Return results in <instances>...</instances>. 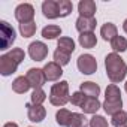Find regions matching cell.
I'll use <instances>...</instances> for the list:
<instances>
[{
  "instance_id": "cell-1",
  "label": "cell",
  "mask_w": 127,
  "mask_h": 127,
  "mask_svg": "<svg viewBox=\"0 0 127 127\" xmlns=\"http://www.w3.org/2000/svg\"><path fill=\"white\" fill-rule=\"evenodd\" d=\"M105 67H106V75L112 84L121 82L127 75V64L117 52H111L106 55Z\"/></svg>"
},
{
  "instance_id": "cell-2",
  "label": "cell",
  "mask_w": 127,
  "mask_h": 127,
  "mask_svg": "<svg viewBox=\"0 0 127 127\" xmlns=\"http://www.w3.org/2000/svg\"><path fill=\"white\" fill-rule=\"evenodd\" d=\"M49 102L54 106H64L67 102H70L69 94V82L67 81H60L51 87L49 91Z\"/></svg>"
},
{
  "instance_id": "cell-3",
  "label": "cell",
  "mask_w": 127,
  "mask_h": 127,
  "mask_svg": "<svg viewBox=\"0 0 127 127\" xmlns=\"http://www.w3.org/2000/svg\"><path fill=\"white\" fill-rule=\"evenodd\" d=\"M76 66L79 69L81 73L84 75H93L97 70V61L91 54H82L78 57V63Z\"/></svg>"
},
{
  "instance_id": "cell-4",
  "label": "cell",
  "mask_w": 127,
  "mask_h": 127,
  "mask_svg": "<svg viewBox=\"0 0 127 127\" xmlns=\"http://www.w3.org/2000/svg\"><path fill=\"white\" fill-rule=\"evenodd\" d=\"M15 18L20 24L32 23L34 18V8L30 3H21L15 8Z\"/></svg>"
},
{
  "instance_id": "cell-5",
  "label": "cell",
  "mask_w": 127,
  "mask_h": 127,
  "mask_svg": "<svg viewBox=\"0 0 127 127\" xmlns=\"http://www.w3.org/2000/svg\"><path fill=\"white\" fill-rule=\"evenodd\" d=\"M29 55H30V58L34 60V61H42V60H45L46 55H48V46H46L43 42H40V40L32 42V43L29 45Z\"/></svg>"
},
{
  "instance_id": "cell-6",
  "label": "cell",
  "mask_w": 127,
  "mask_h": 127,
  "mask_svg": "<svg viewBox=\"0 0 127 127\" xmlns=\"http://www.w3.org/2000/svg\"><path fill=\"white\" fill-rule=\"evenodd\" d=\"M0 34H2V45H0V49H8L15 40V30L6 21H2L0 23Z\"/></svg>"
},
{
  "instance_id": "cell-7",
  "label": "cell",
  "mask_w": 127,
  "mask_h": 127,
  "mask_svg": "<svg viewBox=\"0 0 127 127\" xmlns=\"http://www.w3.org/2000/svg\"><path fill=\"white\" fill-rule=\"evenodd\" d=\"M26 78L29 79L30 85H32L34 90H36V88H42V87H43V84L46 82V78H45L43 69H37V67L29 69V70H27Z\"/></svg>"
},
{
  "instance_id": "cell-8",
  "label": "cell",
  "mask_w": 127,
  "mask_h": 127,
  "mask_svg": "<svg viewBox=\"0 0 127 127\" xmlns=\"http://www.w3.org/2000/svg\"><path fill=\"white\" fill-rule=\"evenodd\" d=\"M26 108H27V117H29L30 121H33V123H40V121L45 120V117H46V109H45L42 105L27 103Z\"/></svg>"
},
{
  "instance_id": "cell-9",
  "label": "cell",
  "mask_w": 127,
  "mask_h": 127,
  "mask_svg": "<svg viewBox=\"0 0 127 127\" xmlns=\"http://www.w3.org/2000/svg\"><path fill=\"white\" fill-rule=\"evenodd\" d=\"M18 69V63L15 60H12L8 54H3L0 57V73L3 76H9L12 73H15Z\"/></svg>"
},
{
  "instance_id": "cell-10",
  "label": "cell",
  "mask_w": 127,
  "mask_h": 127,
  "mask_svg": "<svg viewBox=\"0 0 127 127\" xmlns=\"http://www.w3.org/2000/svg\"><path fill=\"white\" fill-rule=\"evenodd\" d=\"M43 73H45V78L46 81H57L61 78L63 75V69L60 64H57L55 61H49L43 66Z\"/></svg>"
},
{
  "instance_id": "cell-11",
  "label": "cell",
  "mask_w": 127,
  "mask_h": 127,
  "mask_svg": "<svg viewBox=\"0 0 127 127\" xmlns=\"http://www.w3.org/2000/svg\"><path fill=\"white\" fill-rule=\"evenodd\" d=\"M75 26H76V30H78L81 34H82V33H93V30H94L96 26H97V21H96L94 17H93V18L79 17V18L76 20Z\"/></svg>"
},
{
  "instance_id": "cell-12",
  "label": "cell",
  "mask_w": 127,
  "mask_h": 127,
  "mask_svg": "<svg viewBox=\"0 0 127 127\" xmlns=\"http://www.w3.org/2000/svg\"><path fill=\"white\" fill-rule=\"evenodd\" d=\"M42 12L43 17L48 20H55L60 17L58 12V2H54V0H45L42 3Z\"/></svg>"
},
{
  "instance_id": "cell-13",
  "label": "cell",
  "mask_w": 127,
  "mask_h": 127,
  "mask_svg": "<svg viewBox=\"0 0 127 127\" xmlns=\"http://www.w3.org/2000/svg\"><path fill=\"white\" fill-rule=\"evenodd\" d=\"M96 3L93 0H81L78 3V12L79 17H87V18H93L96 14Z\"/></svg>"
},
{
  "instance_id": "cell-14",
  "label": "cell",
  "mask_w": 127,
  "mask_h": 127,
  "mask_svg": "<svg viewBox=\"0 0 127 127\" xmlns=\"http://www.w3.org/2000/svg\"><path fill=\"white\" fill-rule=\"evenodd\" d=\"M79 91H82L87 97H94V99H97L99 94H100V87H99L96 82L87 81V82H82V84H81Z\"/></svg>"
},
{
  "instance_id": "cell-15",
  "label": "cell",
  "mask_w": 127,
  "mask_h": 127,
  "mask_svg": "<svg viewBox=\"0 0 127 127\" xmlns=\"http://www.w3.org/2000/svg\"><path fill=\"white\" fill-rule=\"evenodd\" d=\"M30 82H29V79L26 78V76H18V78H15L14 79V82H12V90L15 91V93H18V94H24V93H27L29 90H30Z\"/></svg>"
},
{
  "instance_id": "cell-16",
  "label": "cell",
  "mask_w": 127,
  "mask_h": 127,
  "mask_svg": "<svg viewBox=\"0 0 127 127\" xmlns=\"http://www.w3.org/2000/svg\"><path fill=\"white\" fill-rule=\"evenodd\" d=\"M100 36H102L105 40H109V42H111L114 37L118 36V29H117V26L112 24V23H106V24H103L102 29H100Z\"/></svg>"
},
{
  "instance_id": "cell-17",
  "label": "cell",
  "mask_w": 127,
  "mask_h": 127,
  "mask_svg": "<svg viewBox=\"0 0 127 127\" xmlns=\"http://www.w3.org/2000/svg\"><path fill=\"white\" fill-rule=\"evenodd\" d=\"M100 108H102V103L99 102V99H94V97H87L84 105L81 106L84 114H96Z\"/></svg>"
},
{
  "instance_id": "cell-18",
  "label": "cell",
  "mask_w": 127,
  "mask_h": 127,
  "mask_svg": "<svg viewBox=\"0 0 127 127\" xmlns=\"http://www.w3.org/2000/svg\"><path fill=\"white\" fill-rule=\"evenodd\" d=\"M79 45L82 48H87V49H91L97 45V37L94 33H82L79 34Z\"/></svg>"
},
{
  "instance_id": "cell-19",
  "label": "cell",
  "mask_w": 127,
  "mask_h": 127,
  "mask_svg": "<svg viewBox=\"0 0 127 127\" xmlns=\"http://www.w3.org/2000/svg\"><path fill=\"white\" fill-rule=\"evenodd\" d=\"M105 100L108 102H120L121 100V91L115 84H109L105 91Z\"/></svg>"
},
{
  "instance_id": "cell-20",
  "label": "cell",
  "mask_w": 127,
  "mask_h": 127,
  "mask_svg": "<svg viewBox=\"0 0 127 127\" xmlns=\"http://www.w3.org/2000/svg\"><path fill=\"white\" fill-rule=\"evenodd\" d=\"M88 126H90V120H87V117L84 114L73 112L67 127H88Z\"/></svg>"
},
{
  "instance_id": "cell-21",
  "label": "cell",
  "mask_w": 127,
  "mask_h": 127,
  "mask_svg": "<svg viewBox=\"0 0 127 127\" xmlns=\"http://www.w3.org/2000/svg\"><path fill=\"white\" fill-rule=\"evenodd\" d=\"M57 49H61V51H64L67 54H72L75 51V42L72 37H60L57 40Z\"/></svg>"
},
{
  "instance_id": "cell-22",
  "label": "cell",
  "mask_w": 127,
  "mask_h": 127,
  "mask_svg": "<svg viewBox=\"0 0 127 127\" xmlns=\"http://www.w3.org/2000/svg\"><path fill=\"white\" fill-rule=\"evenodd\" d=\"M72 114H73V112H70L69 109H64V108L58 109L57 114H55V121H57V124H58V126L67 127V126H69V121H70V118H72Z\"/></svg>"
},
{
  "instance_id": "cell-23",
  "label": "cell",
  "mask_w": 127,
  "mask_h": 127,
  "mask_svg": "<svg viewBox=\"0 0 127 127\" xmlns=\"http://www.w3.org/2000/svg\"><path fill=\"white\" fill-rule=\"evenodd\" d=\"M102 108L105 109V112L108 115L112 117V115L118 114L120 111H123V100H120V102H108V100H105L103 105H102Z\"/></svg>"
},
{
  "instance_id": "cell-24",
  "label": "cell",
  "mask_w": 127,
  "mask_h": 127,
  "mask_svg": "<svg viewBox=\"0 0 127 127\" xmlns=\"http://www.w3.org/2000/svg\"><path fill=\"white\" fill-rule=\"evenodd\" d=\"M60 34H61V29L55 24H51V26H46L42 29V37H45V39L52 40V39L58 37Z\"/></svg>"
},
{
  "instance_id": "cell-25",
  "label": "cell",
  "mask_w": 127,
  "mask_h": 127,
  "mask_svg": "<svg viewBox=\"0 0 127 127\" xmlns=\"http://www.w3.org/2000/svg\"><path fill=\"white\" fill-rule=\"evenodd\" d=\"M111 48L114 49V52H124L127 49V39L124 36H117L111 40Z\"/></svg>"
},
{
  "instance_id": "cell-26",
  "label": "cell",
  "mask_w": 127,
  "mask_h": 127,
  "mask_svg": "<svg viewBox=\"0 0 127 127\" xmlns=\"http://www.w3.org/2000/svg\"><path fill=\"white\" fill-rule=\"evenodd\" d=\"M72 11H73V5L70 0H58V12H60L61 18L70 15Z\"/></svg>"
},
{
  "instance_id": "cell-27",
  "label": "cell",
  "mask_w": 127,
  "mask_h": 127,
  "mask_svg": "<svg viewBox=\"0 0 127 127\" xmlns=\"http://www.w3.org/2000/svg\"><path fill=\"white\" fill-rule=\"evenodd\" d=\"M36 23L32 21V23H26V24H20V33L23 37H32L34 33H36Z\"/></svg>"
},
{
  "instance_id": "cell-28",
  "label": "cell",
  "mask_w": 127,
  "mask_h": 127,
  "mask_svg": "<svg viewBox=\"0 0 127 127\" xmlns=\"http://www.w3.org/2000/svg\"><path fill=\"white\" fill-rule=\"evenodd\" d=\"M114 127H127V112L126 111H120L118 114L112 115L111 120Z\"/></svg>"
},
{
  "instance_id": "cell-29",
  "label": "cell",
  "mask_w": 127,
  "mask_h": 127,
  "mask_svg": "<svg viewBox=\"0 0 127 127\" xmlns=\"http://www.w3.org/2000/svg\"><path fill=\"white\" fill-rule=\"evenodd\" d=\"M54 61L57 63V64H60V66H66V64H69V61H70V54L61 51V49H55Z\"/></svg>"
},
{
  "instance_id": "cell-30",
  "label": "cell",
  "mask_w": 127,
  "mask_h": 127,
  "mask_svg": "<svg viewBox=\"0 0 127 127\" xmlns=\"http://www.w3.org/2000/svg\"><path fill=\"white\" fill-rule=\"evenodd\" d=\"M30 97H32V103L33 105H42L46 100V93L42 88H36V90H33Z\"/></svg>"
},
{
  "instance_id": "cell-31",
  "label": "cell",
  "mask_w": 127,
  "mask_h": 127,
  "mask_svg": "<svg viewBox=\"0 0 127 127\" xmlns=\"http://www.w3.org/2000/svg\"><path fill=\"white\" fill-rule=\"evenodd\" d=\"M8 55H9L12 60H15L18 64H20V63H23L24 58H26V52H24L21 48H12V49L8 52Z\"/></svg>"
},
{
  "instance_id": "cell-32",
  "label": "cell",
  "mask_w": 127,
  "mask_h": 127,
  "mask_svg": "<svg viewBox=\"0 0 127 127\" xmlns=\"http://www.w3.org/2000/svg\"><path fill=\"white\" fill-rule=\"evenodd\" d=\"M87 96L82 93V91H75L72 96H70V103L75 105V106H82L84 102H85Z\"/></svg>"
},
{
  "instance_id": "cell-33",
  "label": "cell",
  "mask_w": 127,
  "mask_h": 127,
  "mask_svg": "<svg viewBox=\"0 0 127 127\" xmlns=\"http://www.w3.org/2000/svg\"><path fill=\"white\" fill-rule=\"evenodd\" d=\"M90 127H108V121L102 115H94L90 120Z\"/></svg>"
},
{
  "instance_id": "cell-34",
  "label": "cell",
  "mask_w": 127,
  "mask_h": 127,
  "mask_svg": "<svg viewBox=\"0 0 127 127\" xmlns=\"http://www.w3.org/2000/svg\"><path fill=\"white\" fill-rule=\"evenodd\" d=\"M3 127H18V124L17 123H6Z\"/></svg>"
},
{
  "instance_id": "cell-35",
  "label": "cell",
  "mask_w": 127,
  "mask_h": 127,
  "mask_svg": "<svg viewBox=\"0 0 127 127\" xmlns=\"http://www.w3.org/2000/svg\"><path fill=\"white\" fill-rule=\"evenodd\" d=\"M123 30H124V32L127 33V20H126V21L123 23Z\"/></svg>"
},
{
  "instance_id": "cell-36",
  "label": "cell",
  "mask_w": 127,
  "mask_h": 127,
  "mask_svg": "<svg viewBox=\"0 0 127 127\" xmlns=\"http://www.w3.org/2000/svg\"><path fill=\"white\" fill-rule=\"evenodd\" d=\"M124 90L127 91V81H126V84H124Z\"/></svg>"
}]
</instances>
